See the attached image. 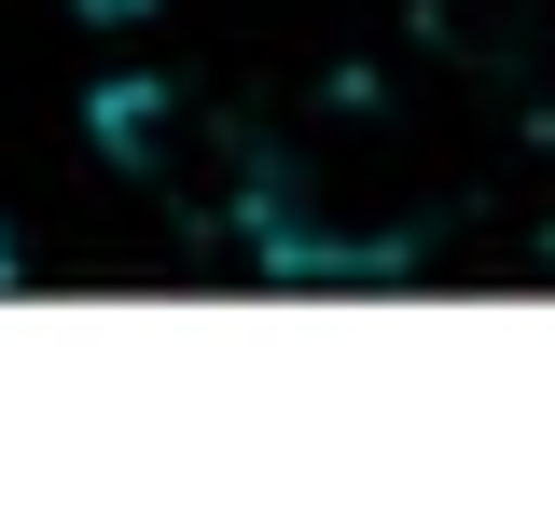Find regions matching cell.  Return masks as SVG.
<instances>
[{
	"label": "cell",
	"mask_w": 555,
	"mask_h": 527,
	"mask_svg": "<svg viewBox=\"0 0 555 527\" xmlns=\"http://www.w3.org/2000/svg\"><path fill=\"white\" fill-rule=\"evenodd\" d=\"M69 14H83V28H139L153 0H69Z\"/></svg>",
	"instance_id": "6da1fadb"
}]
</instances>
